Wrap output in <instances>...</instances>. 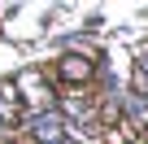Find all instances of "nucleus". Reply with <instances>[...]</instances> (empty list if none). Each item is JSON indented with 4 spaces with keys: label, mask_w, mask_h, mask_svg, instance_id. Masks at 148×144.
Segmentation results:
<instances>
[{
    "label": "nucleus",
    "mask_w": 148,
    "mask_h": 144,
    "mask_svg": "<svg viewBox=\"0 0 148 144\" xmlns=\"http://www.w3.org/2000/svg\"><path fill=\"white\" fill-rule=\"evenodd\" d=\"M22 135L31 140V144H61L65 140V118L57 114V105L52 109H39V114H22Z\"/></svg>",
    "instance_id": "obj_2"
},
{
    "label": "nucleus",
    "mask_w": 148,
    "mask_h": 144,
    "mask_svg": "<svg viewBox=\"0 0 148 144\" xmlns=\"http://www.w3.org/2000/svg\"><path fill=\"white\" fill-rule=\"evenodd\" d=\"M22 101H18V88L9 83V79H0V122L5 127H13V122H22Z\"/></svg>",
    "instance_id": "obj_5"
},
{
    "label": "nucleus",
    "mask_w": 148,
    "mask_h": 144,
    "mask_svg": "<svg viewBox=\"0 0 148 144\" xmlns=\"http://www.w3.org/2000/svg\"><path fill=\"white\" fill-rule=\"evenodd\" d=\"M131 92H139V96H148V48L135 57V70H131Z\"/></svg>",
    "instance_id": "obj_6"
},
{
    "label": "nucleus",
    "mask_w": 148,
    "mask_h": 144,
    "mask_svg": "<svg viewBox=\"0 0 148 144\" xmlns=\"http://www.w3.org/2000/svg\"><path fill=\"white\" fill-rule=\"evenodd\" d=\"M96 61L100 57H83V52H65L52 61V79L65 83V88H87L96 79Z\"/></svg>",
    "instance_id": "obj_3"
},
{
    "label": "nucleus",
    "mask_w": 148,
    "mask_h": 144,
    "mask_svg": "<svg viewBox=\"0 0 148 144\" xmlns=\"http://www.w3.org/2000/svg\"><path fill=\"white\" fill-rule=\"evenodd\" d=\"M9 83L18 88V101H22L26 114H39V109H52L57 105V88L48 79V65H22Z\"/></svg>",
    "instance_id": "obj_1"
},
{
    "label": "nucleus",
    "mask_w": 148,
    "mask_h": 144,
    "mask_svg": "<svg viewBox=\"0 0 148 144\" xmlns=\"http://www.w3.org/2000/svg\"><path fill=\"white\" fill-rule=\"evenodd\" d=\"M0 140H9V127H5V122H0Z\"/></svg>",
    "instance_id": "obj_7"
},
{
    "label": "nucleus",
    "mask_w": 148,
    "mask_h": 144,
    "mask_svg": "<svg viewBox=\"0 0 148 144\" xmlns=\"http://www.w3.org/2000/svg\"><path fill=\"white\" fill-rule=\"evenodd\" d=\"M118 114L126 118V127H131V131H139V135H144V127H148V101H144L139 92H131V88H126V92H122V101H118Z\"/></svg>",
    "instance_id": "obj_4"
}]
</instances>
